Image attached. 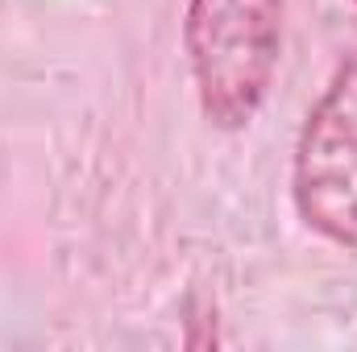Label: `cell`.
<instances>
[{"mask_svg": "<svg viewBox=\"0 0 357 352\" xmlns=\"http://www.w3.org/2000/svg\"><path fill=\"white\" fill-rule=\"evenodd\" d=\"M183 46L204 116L216 129H245L278 71L282 0H187Z\"/></svg>", "mask_w": 357, "mask_h": 352, "instance_id": "6da1fadb", "label": "cell"}, {"mask_svg": "<svg viewBox=\"0 0 357 352\" xmlns=\"http://www.w3.org/2000/svg\"><path fill=\"white\" fill-rule=\"evenodd\" d=\"M291 195L312 232L357 249V54L337 67L299 129Z\"/></svg>", "mask_w": 357, "mask_h": 352, "instance_id": "7a4b0ae2", "label": "cell"}]
</instances>
